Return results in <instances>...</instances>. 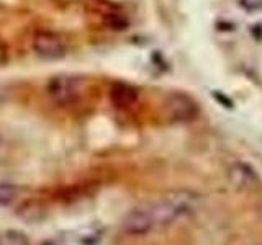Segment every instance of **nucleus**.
<instances>
[{
  "label": "nucleus",
  "instance_id": "obj_1",
  "mask_svg": "<svg viewBox=\"0 0 262 245\" xmlns=\"http://www.w3.org/2000/svg\"><path fill=\"white\" fill-rule=\"evenodd\" d=\"M195 208V196L188 191H174L156 204L151 209L154 223L169 224L172 220L179 219L180 216L187 214Z\"/></svg>",
  "mask_w": 262,
  "mask_h": 245
},
{
  "label": "nucleus",
  "instance_id": "obj_2",
  "mask_svg": "<svg viewBox=\"0 0 262 245\" xmlns=\"http://www.w3.org/2000/svg\"><path fill=\"white\" fill-rule=\"evenodd\" d=\"M87 92L85 79L77 76H57L48 84V95L51 100L61 106L77 103Z\"/></svg>",
  "mask_w": 262,
  "mask_h": 245
},
{
  "label": "nucleus",
  "instance_id": "obj_3",
  "mask_svg": "<svg viewBox=\"0 0 262 245\" xmlns=\"http://www.w3.org/2000/svg\"><path fill=\"white\" fill-rule=\"evenodd\" d=\"M164 108H166L167 116L177 122H190L199 116V106L193 102V98L180 92L167 95Z\"/></svg>",
  "mask_w": 262,
  "mask_h": 245
},
{
  "label": "nucleus",
  "instance_id": "obj_4",
  "mask_svg": "<svg viewBox=\"0 0 262 245\" xmlns=\"http://www.w3.org/2000/svg\"><path fill=\"white\" fill-rule=\"evenodd\" d=\"M228 178L234 188L241 191H259L262 190V180L259 174L246 162H234L228 168Z\"/></svg>",
  "mask_w": 262,
  "mask_h": 245
},
{
  "label": "nucleus",
  "instance_id": "obj_5",
  "mask_svg": "<svg viewBox=\"0 0 262 245\" xmlns=\"http://www.w3.org/2000/svg\"><path fill=\"white\" fill-rule=\"evenodd\" d=\"M33 49L39 57L49 61L61 59L68 53L62 38L54 35V33H38L33 39Z\"/></svg>",
  "mask_w": 262,
  "mask_h": 245
},
{
  "label": "nucleus",
  "instance_id": "obj_6",
  "mask_svg": "<svg viewBox=\"0 0 262 245\" xmlns=\"http://www.w3.org/2000/svg\"><path fill=\"white\" fill-rule=\"evenodd\" d=\"M154 217L151 209H131L128 214L123 217V229L128 234L141 235L146 234L147 231H151V227L154 226Z\"/></svg>",
  "mask_w": 262,
  "mask_h": 245
},
{
  "label": "nucleus",
  "instance_id": "obj_7",
  "mask_svg": "<svg viewBox=\"0 0 262 245\" xmlns=\"http://www.w3.org/2000/svg\"><path fill=\"white\" fill-rule=\"evenodd\" d=\"M138 90L128 84H123V82H117L110 88V102L113 103L115 108L128 110L138 103Z\"/></svg>",
  "mask_w": 262,
  "mask_h": 245
},
{
  "label": "nucleus",
  "instance_id": "obj_8",
  "mask_svg": "<svg viewBox=\"0 0 262 245\" xmlns=\"http://www.w3.org/2000/svg\"><path fill=\"white\" fill-rule=\"evenodd\" d=\"M0 245H30V240L21 231L8 229L0 234Z\"/></svg>",
  "mask_w": 262,
  "mask_h": 245
},
{
  "label": "nucleus",
  "instance_id": "obj_9",
  "mask_svg": "<svg viewBox=\"0 0 262 245\" xmlns=\"http://www.w3.org/2000/svg\"><path fill=\"white\" fill-rule=\"evenodd\" d=\"M18 196V188L12 183L0 182V206H8Z\"/></svg>",
  "mask_w": 262,
  "mask_h": 245
},
{
  "label": "nucleus",
  "instance_id": "obj_10",
  "mask_svg": "<svg viewBox=\"0 0 262 245\" xmlns=\"http://www.w3.org/2000/svg\"><path fill=\"white\" fill-rule=\"evenodd\" d=\"M108 24L113 30H125L128 27V20L123 18V16H120V15H115L108 20Z\"/></svg>",
  "mask_w": 262,
  "mask_h": 245
},
{
  "label": "nucleus",
  "instance_id": "obj_11",
  "mask_svg": "<svg viewBox=\"0 0 262 245\" xmlns=\"http://www.w3.org/2000/svg\"><path fill=\"white\" fill-rule=\"evenodd\" d=\"M215 98H216V100L218 102H221V103H223V106H228V108H231V106H233V103H231V100H229V98H226V96H223V95H221V93H215Z\"/></svg>",
  "mask_w": 262,
  "mask_h": 245
},
{
  "label": "nucleus",
  "instance_id": "obj_12",
  "mask_svg": "<svg viewBox=\"0 0 262 245\" xmlns=\"http://www.w3.org/2000/svg\"><path fill=\"white\" fill-rule=\"evenodd\" d=\"M0 62H2V51H0Z\"/></svg>",
  "mask_w": 262,
  "mask_h": 245
}]
</instances>
